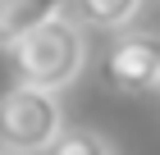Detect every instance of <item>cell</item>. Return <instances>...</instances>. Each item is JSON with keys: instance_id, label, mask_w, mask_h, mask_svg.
<instances>
[{"instance_id": "3957f363", "label": "cell", "mask_w": 160, "mask_h": 155, "mask_svg": "<svg viewBox=\"0 0 160 155\" xmlns=\"http://www.w3.org/2000/svg\"><path fill=\"white\" fill-rule=\"evenodd\" d=\"M105 82L123 96H142L156 91L160 82V32H147V27H123L119 36L105 50Z\"/></svg>"}, {"instance_id": "8992f818", "label": "cell", "mask_w": 160, "mask_h": 155, "mask_svg": "<svg viewBox=\"0 0 160 155\" xmlns=\"http://www.w3.org/2000/svg\"><path fill=\"white\" fill-rule=\"evenodd\" d=\"M46 155H114V151H110V142H105L101 132H92V128H64L60 137L50 142Z\"/></svg>"}, {"instance_id": "5b68a950", "label": "cell", "mask_w": 160, "mask_h": 155, "mask_svg": "<svg viewBox=\"0 0 160 155\" xmlns=\"http://www.w3.org/2000/svg\"><path fill=\"white\" fill-rule=\"evenodd\" d=\"M142 0H69V18L78 27H101V32H123L137 18Z\"/></svg>"}, {"instance_id": "7a4b0ae2", "label": "cell", "mask_w": 160, "mask_h": 155, "mask_svg": "<svg viewBox=\"0 0 160 155\" xmlns=\"http://www.w3.org/2000/svg\"><path fill=\"white\" fill-rule=\"evenodd\" d=\"M64 132V109L55 91L14 82L0 96V151L5 155H41Z\"/></svg>"}, {"instance_id": "277c9868", "label": "cell", "mask_w": 160, "mask_h": 155, "mask_svg": "<svg viewBox=\"0 0 160 155\" xmlns=\"http://www.w3.org/2000/svg\"><path fill=\"white\" fill-rule=\"evenodd\" d=\"M64 14H69V0H0V46L14 50L23 36H32L37 27Z\"/></svg>"}, {"instance_id": "ba28073f", "label": "cell", "mask_w": 160, "mask_h": 155, "mask_svg": "<svg viewBox=\"0 0 160 155\" xmlns=\"http://www.w3.org/2000/svg\"><path fill=\"white\" fill-rule=\"evenodd\" d=\"M0 155H5V151H0Z\"/></svg>"}, {"instance_id": "6da1fadb", "label": "cell", "mask_w": 160, "mask_h": 155, "mask_svg": "<svg viewBox=\"0 0 160 155\" xmlns=\"http://www.w3.org/2000/svg\"><path fill=\"white\" fill-rule=\"evenodd\" d=\"M87 64V36L82 27L64 14L55 23L37 27L32 36H23L14 46V69H18V82L37 87V91H60L82 73Z\"/></svg>"}, {"instance_id": "52a82bcc", "label": "cell", "mask_w": 160, "mask_h": 155, "mask_svg": "<svg viewBox=\"0 0 160 155\" xmlns=\"http://www.w3.org/2000/svg\"><path fill=\"white\" fill-rule=\"evenodd\" d=\"M156 91H160V82H156Z\"/></svg>"}]
</instances>
